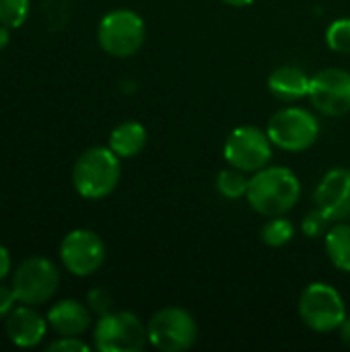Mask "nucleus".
Segmentation results:
<instances>
[{
    "label": "nucleus",
    "mask_w": 350,
    "mask_h": 352,
    "mask_svg": "<svg viewBox=\"0 0 350 352\" xmlns=\"http://www.w3.org/2000/svg\"><path fill=\"white\" fill-rule=\"evenodd\" d=\"M248 204L262 217H281L301 198V182L289 167H264L250 177Z\"/></svg>",
    "instance_id": "f257e3e1"
},
{
    "label": "nucleus",
    "mask_w": 350,
    "mask_h": 352,
    "mask_svg": "<svg viewBox=\"0 0 350 352\" xmlns=\"http://www.w3.org/2000/svg\"><path fill=\"white\" fill-rule=\"evenodd\" d=\"M120 157L109 146H91L78 155L72 167V186L87 200H101L113 194L120 184Z\"/></svg>",
    "instance_id": "f03ea898"
},
{
    "label": "nucleus",
    "mask_w": 350,
    "mask_h": 352,
    "mask_svg": "<svg viewBox=\"0 0 350 352\" xmlns=\"http://www.w3.org/2000/svg\"><path fill=\"white\" fill-rule=\"evenodd\" d=\"M146 39V25L142 16L130 8H116L107 12L97 27V41L101 50L113 58L134 56Z\"/></svg>",
    "instance_id": "7ed1b4c3"
},
{
    "label": "nucleus",
    "mask_w": 350,
    "mask_h": 352,
    "mask_svg": "<svg viewBox=\"0 0 350 352\" xmlns=\"http://www.w3.org/2000/svg\"><path fill=\"white\" fill-rule=\"evenodd\" d=\"M266 132L274 146L287 153H303L318 142L320 122L303 107H283L278 109L266 126Z\"/></svg>",
    "instance_id": "20e7f679"
},
{
    "label": "nucleus",
    "mask_w": 350,
    "mask_h": 352,
    "mask_svg": "<svg viewBox=\"0 0 350 352\" xmlns=\"http://www.w3.org/2000/svg\"><path fill=\"white\" fill-rule=\"evenodd\" d=\"M299 318L309 330L328 334L338 330L347 320V305L332 285L311 283L299 297Z\"/></svg>",
    "instance_id": "39448f33"
},
{
    "label": "nucleus",
    "mask_w": 350,
    "mask_h": 352,
    "mask_svg": "<svg viewBox=\"0 0 350 352\" xmlns=\"http://www.w3.org/2000/svg\"><path fill=\"white\" fill-rule=\"evenodd\" d=\"M146 342V326L130 311H109L93 330V344L101 352H140Z\"/></svg>",
    "instance_id": "423d86ee"
},
{
    "label": "nucleus",
    "mask_w": 350,
    "mask_h": 352,
    "mask_svg": "<svg viewBox=\"0 0 350 352\" xmlns=\"http://www.w3.org/2000/svg\"><path fill=\"white\" fill-rule=\"evenodd\" d=\"M149 342L161 352H184L198 340V324L184 307H163L146 324Z\"/></svg>",
    "instance_id": "0eeeda50"
},
{
    "label": "nucleus",
    "mask_w": 350,
    "mask_h": 352,
    "mask_svg": "<svg viewBox=\"0 0 350 352\" xmlns=\"http://www.w3.org/2000/svg\"><path fill=\"white\" fill-rule=\"evenodd\" d=\"M19 303L23 305H43L47 303L58 287H60V272L58 266L41 256L27 258L19 264V268L12 272L10 283Z\"/></svg>",
    "instance_id": "6e6552de"
},
{
    "label": "nucleus",
    "mask_w": 350,
    "mask_h": 352,
    "mask_svg": "<svg viewBox=\"0 0 350 352\" xmlns=\"http://www.w3.org/2000/svg\"><path fill=\"white\" fill-rule=\"evenodd\" d=\"M272 146L274 144L266 130L256 126H239L227 136L223 155L227 165L245 173H256L268 167L272 159Z\"/></svg>",
    "instance_id": "1a4fd4ad"
},
{
    "label": "nucleus",
    "mask_w": 350,
    "mask_h": 352,
    "mask_svg": "<svg viewBox=\"0 0 350 352\" xmlns=\"http://www.w3.org/2000/svg\"><path fill=\"white\" fill-rule=\"evenodd\" d=\"M105 241L91 229H74L60 243L62 266L74 276H93L105 262Z\"/></svg>",
    "instance_id": "9d476101"
},
{
    "label": "nucleus",
    "mask_w": 350,
    "mask_h": 352,
    "mask_svg": "<svg viewBox=\"0 0 350 352\" xmlns=\"http://www.w3.org/2000/svg\"><path fill=\"white\" fill-rule=\"evenodd\" d=\"M307 99L311 105L330 118L350 113V72L344 68H326L311 76Z\"/></svg>",
    "instance_id": "9b49d317"
},
{
    "label": "nucleus",
    "mask_w": 350,
    "mask_h": 352,
    "mask_svg": "<svg viewBox=\"0 0 350 352\" xmlns=\"http://www.w3.org/2000/svg\"><path fill=\"white\" fill-rule=\"evenodd\" d=\"M316 206L332 221H347L350 217V169H330L316 188Z\"/></svg>",
    "instance_id": "f8f14e48"
},
{
    "label": "nucleus",
    "mask_w": 350,
    "mask_h": 352,
    "mask_svg": "<svg viewBox=\"0 0 350 352\" xmlns=\"http://www.w3.org/2000/svg\"><path fill=\"white\" fill-rule=\"evenodd\" d=\"M47 318H43L33 305H19L4 318V330L8 340L19 349H35L47 334Z\"/></svg>",
    "instance_id": "ddd939ff"
},
{
    "label": "nucleus",
    "mask_w": 350,
    "mask_h": 352,
    "mask_svg": "<svg viewBox=\"0 0 350 352\" xmlns=\"http://www.w3.org/2000/svg\"><path fill=\"white\" fill-rule=\"evenodd\" d=\"M45 318L58 336H83L91 328L93 311L76 299H62L50 307Z\"/></svg>",
    "instance_id": "4468645a"
},
{
    "label": "nucleus",
    "mask_w": 350,
    "mask_h": 352,
    "mask_svg": "<svg viewBox=\"0 0 350 352\" xmlns=\"http://www.w3.org/2000/svg\"><path fill=\"white\" fill-rule=\"evenodd\" d=\"M309 87H311V76H307L303 68L293 64L278 66L268 76V89L278 101L293 103L305 99L309 95Z\"/></svg>",
    "instance_id": "2eb2a0df"
},
{
    "label": "nucleus",
    "mask_w": 350,
    "mask_h": 352,
    "mask_svg": "<svg viewBox=\"0 0 350 352\" xmlns=\"http://www.w3.org/2000/svg\"><path fill=\"white\" fill-rule=\"evenodd\" d=\"M149 134L146 128L140 122L128 120L118 124L111 134H109V148L120 157V159H132L136 155H140L146 146Z\"/></svg>",
    "instance_id": "dca6fc26"
},
{
    "label": "nucleus",
    "mask_w": 350,
    "mask_h": 352,
    "mask_svg": "<svg viewBox=\"0 0 350 352\" xmlns=\"http://www.w3.org/2000/svg\"><path fill=\"white\" fill-rule=\"evenodd\" d=\"M324 248L334 268L350 272V225L344 221L334 223L324 235Z\"/></svg>",
    "instance_id": "f3484780"
},
{
    "label": "nucleus",
    "mask_w": 350,
    "mask_h": 352,
    "mask_svg": "<svg viewBox=\"0 0 350 352\" xmlns=\"http://www.w3.org/2000/svg\"><path fill=\"white\" fill-rule=\"evenodd\" d=\"M250 188V173L237 169V167H227L217 175V190L223 198L227 200H237L248 194Z\"/></svg>",
    "instance_id": "a211bd4d"
},
{
    "label": "nucleus",
    "mask_w": 350,
    "mask_h": 352,
    "mask_svg": "<svg viewBox=\"0 0 350 352\" xmlns=\"http://www.w3.org/2000/svg\"><path fill=\"white\" fill-rule=\"evenodd\" d=\"M260 237L270 248H283L295 237V225L285 217H270L260 231Z\"/></svg>",
    "instance_id": "6ab92c4d"
},
{
    "label": "nucleus",
    "mask_w": 350,
    "mask_h": 352,
    "mask_svg": "<svg viewBox=\"0 0 350 352\" xmlns=\"http://www.w3.org/2000/svg\"><path fill=\"white\" fill-rule=\"evenodd\" d=\"M29 0H0V25L8 29H19L29 16Z\"/></svg>",
    "instance_id": "aec40b11"
},
{
    "label": "nucleus",
    "mask_w": 350,
    "mask_h": 352,
    "mask_svg": "<svg viewBox=\"0 0 350 352\" xmlns=\"http://www.w3.org/2000/svg\"><path fill=\"white\" fill-rule=\"evenodd\" d=\"M326 45L336 54H350V19H336L326 29Z\"/></svg>",
    "instance_id": "412c9836"
},
{
    "label": "nucleus",
    "mask_w": 350,
    "mask_h": 352,
    "mask_svg": "<svg viewBox=\"0 0 350 352\" xmlns=\"http://www.w3.org/2000/svg\"><path fill=\"white\" fill-rule=\"evenodd\" d=\"M330 219L316 206L314 210H309L303 221H301V231L307 235V237H320V235H326V231L330 229Z\"/></svg>",
    "instance_id": "4be33fe9"
},
{
    "label": "nucleus",
    "mask_w": 350,
    "mask_h": 352,
    "mask_svg": "<svg viewBox=\"0 0 350 352\" xmlns=\"http://www.w3.org/2000/svg\"><path fill=\"white\" fill-rule=\"evenodd\" d=\"M111 303H113V299H111V295H109L105 289H93V291H89V295H87V305H89V309H91L95 316H99V318L111 311Z\"/></svg>",
    "instance_id": "5701e85b"
},
{
    "label": "nucleus",
    "mask_w": 350,
    "mask_h": 352,
    "mask_svg": "<svg viewBox=\"0 0 350 352\" xmlns=\"http://www.w3.org/2000/svg\"><path fill=\"white\" fill-rule=\"evenodd\" d=\"M91 349L87 342L80 340V336H60L58 340L50 342L45 351L50 352H87Z\"/></svg>",
    "instance_id": "b1692460"
},
{
    "label": "nucleus",
    "mask_w": 350,
    "mask_h": 352,
    "mask_svg": "<svg viewBox=\"0 0 350 352\" xmlns=\"http://www.w3.org/2000/svg\"><path fill=\"white\" fill-rule=\"evenodd\" d=\"M17 303H19V299H17L12 287L0 283V320H4L17 307Z\"/></svg>",
    "instance_id": "393cba45"
},
{
    "label": "nucleus",
    "mask_w": 350,
    "mask_h": 352,
    "mask_svg": "<svg viewBox=\"0 0 350 352\" xmlns=\"http://www.w3.org/2000/svg\"><path fill=\"white\" fill-rule=\"evenodd\" d=\"M10 266H12V260H10V252L0 243V283L10 274Z\"/></svg>",
    "instance_id": "a878e982"
},
{
    "label": "nucleus",
    "mask_w": 350,
    "mask_h": 352,
    "mask_svg": "<svg viewBox=\"0 0 350 352\" xmlns=\"http://www.w3.org/2000/svg\"><path fill=\"white\" fill-rule=\"evenodd\" d=\"M338 332H340V340H342V344H347V346L350 349V316H347V320L340 324Z\"/></svg>",
    "instance_id": "bb28decb"
},
{
    "label": "nucleus",
    "mask_w": 350,
    "mask_h": 352,
    "mask_svg": "<svg viewBox=\"0 0 350 352\" xmlns=\"http://www.w3.org/2000/svg\"><path fill=\"white\" fill-rule=\"evenodd\" d=\"M10 41V35H8V27L0 25V50H4Z\"/></svg>",
    "instance_id": "cd10ccee"
},
{
    "label": "nucleus",
    "mask_w": 350,
    "mask_h": 352,
    "mask_svg": "<svg viewBox=\"0 0 350 352\" xmlns=\"http://www.w3.org/2000/svg\"><path fill=\"white\" fill-rule=\"evenodd\" d=\"M221 2L227 6H233V8H243V6H250L254 0H221Z\"/></svg>",
    "instance_id": "c85d7f7f"
}]
</instances>
